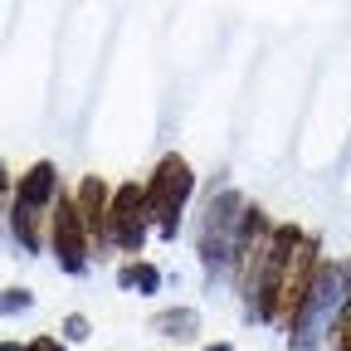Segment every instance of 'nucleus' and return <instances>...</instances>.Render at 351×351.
<instances>
[{
	"instance_id": "20e7f679",
	"label": "nucleus",
	"mask_w": 351,
	"mask_h": 351,
	"mask_svg": "<svg viewBox=\"0 0 351 351\" xmlns=\"http://www.w3.org/2000/svg\"><path fill=\"white\" fill-rule=\"evenodd\" d=\"M54 254L69 274H83L88 269V219L73 200H59L54 205Z\"/></svg>"
},
{
	"instance_id": "423d86ee",
	"label": "nucleus",
	"mask_w": 351,
	"mask_h": 351,
	"mask_svg": "<svg viewBox=\"0 0 351 351\" xmlns=\"http://www.w3.org/2000/svg\"><path fill=\"white\" fill-rule=\"evenodd\" d=\"M78 210H83V219H88V234H108V191H103V181L98 176H88V181L78 186Z\"/></svg>"
},
{
	"instance_id": "7ed1b4c3",
	"label": "nucleus",
	"mask_w": 351,
	"mask_h": 351,
	"mask_svg": "<svg viewBox=\"0 0 351 351\" xmlns=\"http://www.w3.org/2000/svg\"><path fill=\"white\" fill-rule=\"evenodd\" d=\"M147 191H137V186H122L117 195H112V210H108V239L117 244V249H127V254H137L142 249V239H147Z\"/></svg>"
},
{
	"instance_id": "9d476101",
	"label": "nucleus",
	"mask_w": 351,
	"mask_h": 351,
	"mask_svg": "<svg viewBox=\"0 0 351 351\" xmlns=\"http://www.w3.org/2000/svg\"><path fill=\"white\" fill-rule=\"evenodd\" d=\"M29 302H34V298H29L25 288H5V313H25Z\"/></svg>"
},
{
	"instance_id": "1a4fd4ad",
	"label": "nucleus",
	"mask_w": 351,
	"mask_h": 351,
	"mask_svg": "<svg viewBox=\"0 0 351 351\" xmlns=\"http://www.w3.org/2000/svg\"><path fill=\"white\" fill-rule=\"evenodd\" d=\"M64 337H69V341H88V317H78V313L64 317Z\"/></svg>"
},
{
	"instance_id": "0eeeda50",
	"label": "nucleus",
	"mask_w": 351,
	"mask_h": 351,
	"mask_svg": "<svg viewBox=\"0 0 351 351\" xmlns=\"http://www.w3.org/2000/svg\"><path fill=\"white\" fill-rule=\"evenodd\" d=\"M152 332H161V337H195L200 332V313H195V307H171V313H156L152 317Z\"/></svg>"
},
{
	"instance_id": "9b49d317",
	"label": "nucleus",
	"mask_w": 351,
	"mask_h": 351,
	"mask_svg": "<svg viewBox=\"0 0 351 351\" xmlns=\"http://www.w3.org/2000/svg\"><path fill=\"white\" fill-rule=\"evenodd\" d=\"M25 351H64V346H59V341H54V337H34V341H29V346H25Z\"/></svg>"
},
{
	"instance_id": "6e6552de",
	"label": "nucleus",
	"mask_w": 351,
	"mask_h": 351,
	"mask_svg": "<svg viewBox=\"0 0 351 351\" xmlns=\"http://www.w3.org/2000/svg\"><path fill=\"white\" fill-rule=\"evenodd\" d=\"M122 288H137V293H156L161 288V274L152 269V263H127V269L117 274Z\"/></svg>"
},
{
	"instance_id": "f257e3e1",
	"label": "nucleus",
	"mask_w": 351,
	"mask_h": 351,
	"mask_svg": "<svg viewBox=\"0 0 351 351\" xmlns=\"http://www.w3.org/2000/svg\"><path fill=\"white\" fill-rule=\"evenodd\" d=\"M351 288H346V269H313V283H307V293H302V302H298V313H293V351H317V341H322V332H327V322L337 317V307H341V298H346Z\"/></svg>"
},
{
	"instance_id": "39448f33",
	"label": "nucleus",
	"mask_w": 351,
	"mask_h": 351,
	"mask_svg": "<svg viewBox=\"0 0 351 351\" xmlns=\"http://www.w3.org/2000/svg\"><path fill=\"white\" fill-rule=\"evenodd\" d=\"M54 191H59L54 166H49V161H39V166H29V171L20 176L15 205H25V210H44V205H54Z\"/></svg>"
},
{
	"instance_id": "ddd939ff",
	"label": "nucleus",
	"mask_w": 351,
	"mask_h": 351,
	"mask_svg": "<svg viewBox=\"0 0 351 351\" xmlns=\"http://www.w3.org/2000/svg\"><path fill=\"white\" fill-rule=\"evenodd\" d=\"M205 351H230V346H225V341H215V346H205Z\"/></svg>"
},
{
	"instance_id": "f03ea898",
	"label": "nucleus",
	"mask_w": 351,
	"mask_h": 351,
	"mask_svg": "<svg viewBox=\"0 0 351 351\" xmlns=\"http://www.w3.org/2000/svg\"><path fill=\"white\" fill-rule=\"evenodd\" d=\"M191 186H195V176L181 156H166L152 176V186H147V210L156 215V225L166 239H176V225H181V205L191 200Z\"/></svg>"
},
{
	"instance_id": "4468645a",
	"label": "nucleus",
	"mask_w": 351,
	"mask_h": 351,
	"mask_svg": "<svg viewBox=\"0 0 351 351\" xmlns=\"http://www.w3.org/2000/svg\"><path fill=\"white\" fill-rule=\"evenodd\" d=\"M346 288H351V269H346Z\"/></svg>"
},
{
	"instance_id": "f8f14e48",
	"label": "nucleus",
	"mask_w": 351,
	"mask_h": 351,
	"mask_svg": "<svg viewBox=\"0 0 351 351\" xmlns=\"http://www.w3.org/2000/svg\"><path fill=\"white\" fill-rule=\"evenodd\" d=\"M341 351H351V327H346V337H341Z\"/></svg>"
}]
</instances>
